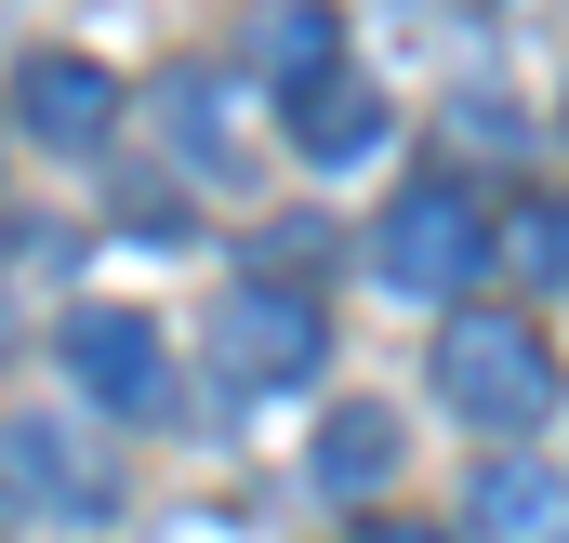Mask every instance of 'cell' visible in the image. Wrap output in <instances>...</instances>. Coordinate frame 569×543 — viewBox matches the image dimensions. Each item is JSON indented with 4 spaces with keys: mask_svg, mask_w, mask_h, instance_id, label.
<instances>
[{
    "mask_svg": "<svg viewBox=\"0 0 569 543\" xmlns=\"http://www.w3.org/2000/svg\"><path fill=\"white\" fill-rule=\"evenodd\" d=\"M437 398L463 411L477 437H530V424L557 411V358H543L530 318H503V305H450V332H437Z\"/></svg>",
    "mask_w": 569,
    "mask_h": 543,
    "instance_id": "1",
    "label": "cell"
},
{
    "mask_svg": "<svg viewBox=\"0 0 569 543\" xmlns=\"http://www.w3.org/2000/svg\"><path fill=\"white\" fill-rule=\"evenodd\" d=\"M371 278L385 292H411V305H463V278H490V213L425 172V186H398L385 199V226H371Z\"/></svg>",
    "mask_w": 569,
    "mask_h": 543,
    "instance_id": "2",
    "label": "cell"
},
{
    "mask_svg": "<svg viewBox=\"0 0 569 543\" xmlns=\"http://www.w3.org/2000/svg\"><path fill=\"white\" fill-rule=\"evenodd\" d=\"M318 358H331L318 292H291V278H239V292L212 305V372H226V385L291 398V385H318Z\"/></svg>",
    "mask_w": 569,
    "mask_h": 543,
    "instance_id": "3",
    "label": "cell"
},
{
    "mask_svg": "<svg viewBox=\"0 0 569 543\" xmlns=\"http://www.w3.org/2000/svg\"><path fill=\"white\" fill-rule=\"evenodd\" d=\"M53 358H67V385H80L93 411H133V424L172 411V345L146 332L133 305H80V318L53 332Z\"/></svg>",
    "mask_w": 569,
    "mask_h": 543,
    "instance_id": "4",
    "label": "cell"
},
{
    "mask_svg": "<svg viewBox=\"0 0 569 543\" xmlns=\"http://www.w3.org/2000/svg\"><path fill=\"white\" fill-rule=\"evenodd\" d=\"M0 504L13 517H107V464L53 411H0Z\"/></svg>",
    "mask_w": 569,
    "mask_h": 543,
    "instance_id": "5",
    "label": "cell"
},
{
    "mask_svg": "<svg viewBox=\"0 0 569 543\" xmlns=\"http://www.w3.org/2000/svg\"><path fill=\"white\" fill-rule=\"evenodd\" d=\"M13 120L40 146H93L120 120V80L93 67V53H27V80H13Z\"/></svg>",
    "mask_w": 569,
    "mask_h": 543,
    "instance_id": "6",
    "label": "cell"
},
{
    "mask_svg": "<svg viewBox=\"0 0 569 543\" xmlns=\"http://www.w3.org/2000/svg\"><path fill=\"white\" fill-rule=\"evenodd\" d=\"M239 67H252V80H279V93L331 80V67H345V13H331V0H266V13L239 27Z\"/></svg>",
    "mask_w": 569,
    "mask_h": 543,
    "instance_id": "7",
    "label": "cell"
},
{
    "mask_svg": "<svg viewBox=\"0 0 569 543\" xmlns=\"http://www.w3.org/2000/svg\"><path fill=\"white\" fill-rule=\"evenodd\" d=\"M305 464H318V491H345V504L385 491V477H398V411H385V398L318 411V451H305Z\"/></svg>",
    "mask_w": 569,
    "mask_h": 543,
    "instance_id": "8",
    "label": "cell"
},
{
    "mask_svg": "<svg viewBox=\"0 0 569 543\" xmlns=\"http://www.w3.org/2000/svg\"><path fill=\"white\" fill-rule=\"evenodd\" d=\"M291 146H305V159H358V146H385V93H371L358 67L305 80V93H291Z\"/></svg>",
    "mask_w": 569,
    "mask_h": 543,
    "instance_id": "9",
    "label": "cell"
},
{
    "mask_svg": "<svg viewBox=\"0 0 569 543\" xmlns=\"http://www.w3.org/2000/svg\"><path fill=\"white\" fill-rule=\"evenodd\" d=\"M477 531H490V543H569V477L490 464V477H477Z\"/></svg>",
    "mask_w": 569,
    "mask_h": 543,
    "instance_id": "10",
    "label": "cell"
},
{
    "mask_svg": "<svg viewBox=\"0 0 569 543\" xmlns=\"http://www.w3.org/2000/svg\"><path fill=\"white\" fill-rule=\"evenodd\" d=\"M159 120H172L186 146H212V172H226V93H212L199 67H186V80H159Z\"/></svg>",
    "mask_w": 569,
    "mask_h": 543,
    "instance_id": "11",
    "label": "cell"
},
{
    "mask_svg": "<svg viewBox=\"0 0 569 543\" xmlns=\"http://www.w3.org/2000/svg\"><path fill=\"white\" fill-rule=\"evenodd\" d=\"M517 266H530V278H569V213H517Z\"/></svg>",
    "mask_w": 569,
    "mask_h": 543,
    "instance_id": "12",
    "label": "cell"
},
{
    "mask_svg": "<svg viewBox=\"0 0 569 543\" xmlns=\"http://www.w3.org/2000/svg\"><path fill=\"white\" fill-rule=\"evenodd\" d=\"M371 543H450V531H425V517H398V531H371Z\"/></svg>",
    "mask_w": 569,
    "mask_h": 543,
    "instance_id": "13",
    "label": "cell"
},
{
    "mask_svg": "<svg viewBox=\"0 0 569 543\" xmlns=\"http://www.w3.org/2000/svg\"><path fill=\"white\" fill-rule=\"evenodd\" d=\"M463 13H477V0H463Z\"/></svg>",
    "mask_w": 569,
    "mask_h": 543,
    "instance_id": "14",
    "label": "cell"
},
{
    "mask_svg": "<svg viewBox=\"0 0 569 543\" xmlns=\"http://www.w3.org/2000/svg\"><path fill=\"white\" fill-rule=\"evenodd\" d=\"M557 120H569V107H557Z\"/></svg>",
    "mask_w": 569,
    "mask_h": 543,
    "instance_id": "15",
    "label": "cell"
}]
</instances>
